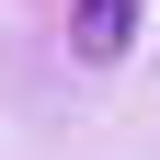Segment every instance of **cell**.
<instances>
[{
    "label": "cell",
    "instance_id": "obj_1",
    "mask_svg": "<svg viewBox=\"0 0 160 160\" xmlns=\"http://www.w3.org/2000/svg\"><path fill=\"white\" fill-rule=\"evenodd\" d=\"M126 34H137V0H80L69 12V46L103 69V57H126Z\"/></svg>",
    "mask_w": 160,
    "mask_h": 160
}]
</instances>
